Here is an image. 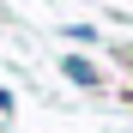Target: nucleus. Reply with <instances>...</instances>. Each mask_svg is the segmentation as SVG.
I'll list each match as a JSON object with an SVG mask.
<instances>
[{
    "label": "nucleus",
    "mask_w": 133,
    "mask_h": 133,
    "mask_svg": "<svg viewBox=\"0 0 133 133\" xmlns=\"http://www.w3.org/2000/svg\"><path fill=\"white\" fill-rule=\"evenodd\" d=\"M61 73H66V79H73V85H97V73H91V66H85V61H66V66H61Z\"/></svg>",
    "instance_id": "nucleus-1"
}]
</instances>
